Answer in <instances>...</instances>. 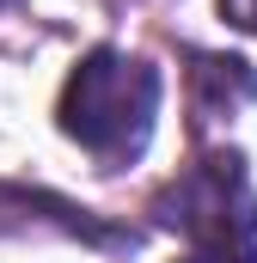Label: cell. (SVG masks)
Listing matches in <instances>:
<instances>
[{
	"mask_svg": "<svg viewBox=\"0 0 257 263\" xmlns=\"http://www.w3.org/2000/svg\"><path fill=\"white\" fill-rule=\"evenodd\" d=\"M159 98H166V80H159L153 62L98 43V49H86L74 62V73H67V86H62V104H56V123L104 172H123L153 141Z\"/></svg>",
	"mask_w": 257,
	"mask_h": 263,
	"instance_id": "obj_1",
	"label": "cell"
},
{
	"mask_svg": "<svg viewBox=\"0 0 257 263\" xmlns=\"http://www.w3.org/2000/svg\"><path fill=\"white\" fill-rule=\"evenodd\" d=\"M153 227H172L190 239V251H221V245H257V190L239 147H214L196 165H184L159 196H153Z\"/></svg>",
	"mask_w": 257,
	"mask_h": 263,
	"instance_id": "obj_2",
	"label": "cell"
},
{
	"mask_svg": "<svg viewBox=\"0 0 257 263\" xmlns=\"http://www.w3.org/2000/svg\"><path fill=\"white\" fill-rule=\"evenodd\" d=\"M190 104L196 123H214V117H233L239 104H257V67L239 55H190Z\"/></svg>",
	"mask_w": 257,
	"mask_h": 263,
	"instance_id": "obj_3",
	"label": "cell"
},
{
	"mask_svg": "<svg viewBox=\"0 0 257 263\" xmlns=\"http://www.w3.org/2000/svg\"><path fill=\"white\" fill-rule=\"evenodd\" d=\"M184 263H257V245H221V251H190Z\"/></svg>",
	"mask_w": 257,
	"mask_h": 263,
	"instance_id": "obj_4",
	"label": "cell"
},
{
	"mask_svg": "<svg viewBox=\"0 0 257 263\" xmlns=\"http://www.w3.org/2000/svg\"><path fill=\"white\" fill-rule=\"evenodd\" d=\"M221 18H233L239 31H251V37H257V0H221Z\"/></svg>",
	"mask_w": 257,
	"mask_h": 263,
	"instance_id": "obj_5",
	"label": "cell"
},
{
	"mask_svg": "<svg viewBox=\"0 0 257 263\" xmlns=\"http://www.w3.org/2000/svg\"><path fill=\"white\" fill-rule=\"evenodd\" d=\"M0 6H19V0H0Z\"/></svg>",
	"mask_w": 257,
	"mask_h": 263,
	"instance_id": "obj_6",
	"label": "cell"
}]
</instances>
